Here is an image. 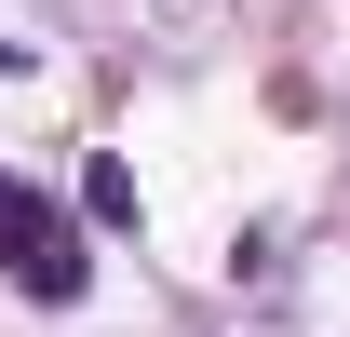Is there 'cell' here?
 I'll list each match as a JSON object with an SVG mask.
<instances>
[{
	"label": "cell",
	"instance_id": "1",
	"mask_svg": "<svg viewBox=\"0 0 350 337\" xmlns=\"http://www.w3.org/2000/svg\"><path fill=\"white\" fill-rule=\"evenodd\" d=\"M0 284H27L41 310H68V297L94 284V256H81V229H68V216H54V203H41V189H27L14 162H0Z\"/></svg>",
	"mask_w": 350,
	"mask_h": 337
},
{
	"label": "cell",
	"instance_id": "2",
	"mask_svg": "<svg viewBox=\"0 0 350 337\" xmlns=\"http://www.w3.org/2000/svg\"><path fill=\"white\" fill-rule=\"evenodd\" d=\"M81 203L108 216V229H122V216H135V175H122V162H81Z\"/></svg>",
	"mask_w": 350,
	"mask_h": 337
},
{
	"label": "cell",
	"instance_id": "3",
	"mask_svg": "<svg viewBox=\"0 0 350 337\" xmlns=\"http://www.w3.org/2000/svg\"><path fill=\"white\" fill-rule=\"evenodd\" d=\"M0 68H14V41H0Z\"/></svg>",
	"mask_w": 350,
	"mask_h": 337
}]
</instances>
